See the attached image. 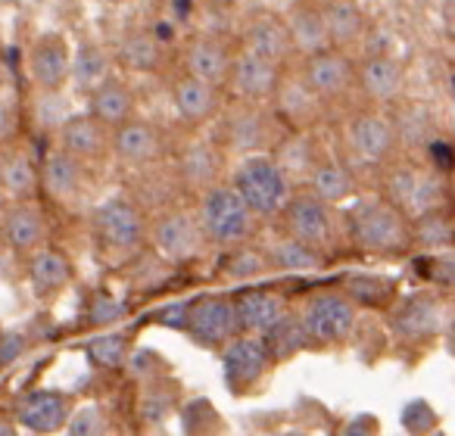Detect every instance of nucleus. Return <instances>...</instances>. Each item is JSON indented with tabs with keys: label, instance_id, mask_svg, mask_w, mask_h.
I'll return each mask as SVG.
<instances>
[{
	"label": "nucleus",
	"instance_id": "obj_1",
	"mask_svg": "<svg viewBox=\"0 0 455 436\" xmlns=\"http://www.w3.org/2000/svg\"><path fill=\"white\" fill-rule=\"evenodd\" d=\"M347 243L368 256H396L411 247L409 218L384 196H362L343 212Z\"/></svg>",
	"mask_w": 455,
	"mask_h": 436
},
{
	"label": "nucleus",
	"instance_id": "obj_2",
	"mask_svg": "<svg viewBox=\"0 0 455 436\" xmlns=\"http://www.w3.org/2000/svg\"><path fill=\"white\" fill-rule=\"evenodd\" d=\"M194 212L209 247H219V250L243 247L259 231V218L243 202V196L231 187V181H219L215 187L203 190Z\"/></svg>",
	"mask_w": 455,
	"mask_h": 436
},
{
	"label": "nucleus",
	"instance_id": "obj_3",
	"mask_svg": "<svg viewBox=\"0 0 455 436\" xmlns=\"http://www.w3.org/2000/svg\"><path fill=\"white\" fill-rule=\"evenodd\" d=\"M281 234H291L297 241L315 247L318 253L328 256L331 250L337 253V247L347 243V228H343V215L337 212V206L324 202L322 196H315L309 187H297L287 200V206L278 215Z\"/></svg>",
	"mask_w": 455,
	"mask_h": 436
},
{
	"label": "nucleus",
	"instance_id": "obj_4",
	"mask_svg": "<svg viewBox=\"0 0 455 436\" xmlns=\"http://www.w3.org/2000/svg\"><path fill=\"white\" fill-rule=\"evenodd\" d=\"M231 187L243 196V202L253 209V215L259 222L278 218L281 209L291 200V194L297 190L272 153L243 156L241 163L235 165V171H231Z\"/></svg>",
	"mask_w": 455,
	"mask_h": 436
},
{
	"label": "nucleus",
	"instance_id": "obj_5",
	"mask_svg": "<svg viewBox=\"0 0 455 436\" xmlns=\"http://www.w3.org/2000/svg\"><path fill=\"white\" fill-rule=\"evenodd\" d=\"M219 119V147L237 156H256V153L275 150L284 134V125L266 103L235 100V107L221 109Z\"/></svg>",
	"mask_w": 455,
	"mask_h": 436
},
{
	"label": "nucleus",
	"instance_id": "obj_6",
	"mask_svg": "<svg viewBox=\"0 0 455 436\" xmlns=\"http://www.w3.org/2000/svg\"><path fill=\"white\" fill-rule=\"evenodd\" d=\"M446 175H440L434 165L396 163L384 175V200H390L409 222L436 209H446Z\"/></svg>",
	"mask_w": 455,
	"mask_h": 436
},
{
	"label": "nucleus",
	"instance_id": "obj_7",
	"mask_svg": "<svg viewBox=\"0 0 455 436\" xmlns=\"http://www.w3.org/2000/svg\"><path fill=\"white\" fill-rule=\"evenodd\" d=\"M94 234L107 253L134 256L150 237V222L132 196H109L94 212Z\"/></svg>",
	"mask_w": 455,
	"mask_h": 436
},
{
	"label": "nucleus",
	"instance_id": "obj_8",
	"mask_svg": "<svg viewBox=\"0 0 455 436\" xmlns=\"http://www.w3.org/2000/svg\"><path fill=\"white\" fill-rule=\"evenodd\" d=\"M312 346H343L359 328V309L343 290H322L299 309Z\"/></svg>",
	"mask_w": 455,
	"mask_h": 436
},
{
	"label": "nucleus",
	"instance_id": "obj_9",
	"mask_svg": "<svg viewBox=\"0 0 455 436\" xmlns=\"http://www.w3.org/2000/svg\"><path fill=\"white\" fill-rule=\"evenodd\" d=\"M150 243L153 253L169 266H188V262L200 259L203 250L209 247L206 234H203L196 212L190 209H169L150 225Z\"/></svg>",
	"mask_w": 455,
	"mask_h": 436
},
{
	"label": "nucleus",
	"instance_id": "obj_10",
	"mask_svg": "<svg viewBox=\"0 0 455 436\" xmlns=\"http://www.w3.org/2000/svg\"><path fill=\"white\" fill-rule=\"evenodd\" d=\"M449 321V312L434 293H411V297H396L390 305V334L403 346H424V343L443 337Z\"/></svg>",
	"mask_w": 455,
	"mask_h": 436
},
{
	"label": "nucleus",
	"instance_id": "obj_11",
	"mask_svg": "<svg viewBox=\"0 0 455 436\" xmlns=\"http://www.w3.org/2000/svg\"><path fill=\"white\" fill-rule=\"evenodd\" d=\"M272 371V359L256 334H237L235 340H228L221 346V374H225V386L235 396H247L266 380Z\"/></svg>",
	"mask_w": 455,
	"mask_h": 436
},
{
	"label": "nucleus",
	"instance_id": "obj_12",
	"mask_svg": "<svg viewBox=\"0 0 455 436\" xmlns=\"http://www.w3.org/2000/svg\"><path fill=\"white\" fill-rule=\"evenodd\" d=\"M184 334L200 349H221L228 340L241 334L235 299L231 297H200L188 305V324Z\"/></svg>",
	"mask_w": 455,
	"mask_h": 436
},
{
	"label": "nucleus",
	"instance_id": "obj_13",
	"mask_svg": "<svg viewBox=\"0 0 455 436\" xmlns=\"http://www.w3.org/2000/svg\"><path fill=\"white\" fill-rule=\"evenodd\" d=\"M347 144L362 163H390L396 153V128L384 109H359L347 122Z\"/></svg>",
	"mask_w": 455,
	"mask_h": 436
},
{
	"label": "nucleus",
	"instance_id": "obj_14",
	"mask_svg": "<svg viewBox=\"0 0 455 436\" xmlns=\"http://www.w3.org/2000/svg\"><path fill=\"white\" fill-rule=\"evenodd\" d=\"M272 103L275 115L281 119V125H287V131H309L322 119L324 107V100L303 82L299 72H281Z\"/></svg>",
	"mask_w": 455,
	"mask_h": 436
},
{
	"label": "nucleus",
	"instance_id": "obj_15",
	"mask_svg": "<svg viewBox=\"0 0 455 436\" xmlns=\"http://www.w3.org/2000/svg\"><path fill=\"white\" fill-rule=\"evenodd\" d=\"M72 72V47L60 32H44L28 47V78L38 91H66Z\"/></svg>",
	"mask_w": 455,
	"mask_h": 436
},
{
	"label": "nucleus",
	"instance_id": "obj_16",
	"mask_svg": "<svg viewBox=\"0 0 455 436\" xmlns=\"http://www.w3.org/2000/svg\"><path fill=\"white\" fill-rule=\"evenodd\" d=\"M303 82L322 97L324 103L343 97L349 88L355 84V66L353 59L347 57L337 47H328V51H318L303 57V69H299Z\"/></svg>",
	"mask_w": 455,
	"mask_h": 436
},
{
	"label": "nucleus",
	"instance_id": "obj_17",
	"mask_svg": "<svg viewBox=\"0 0 455 436\" xmlns=\"http://www.w3.org/2000/svg\"><path fill=\"white\" fill-rule=\"evenodd\" d=\"M72 396L63 390H32L22 396L20 408H16V424L22 430L38 436H53L66 430L72 417Z\"/></svg>",
	"mask_w": 455,
	"mask_h": 436
},
{
	"label": "nucleus",
	"instance_id": "obj_18",
	"mask_svg": "<svg viewBox=\"0 0 455 436\" xmlns=\"http://www.w3.org/2000/svg\"><path fill=\"white\" fill-rule=\"evenodd\" d=\"M281 72H284V66L272 63V59L259 57V53L247 51V47H241V51L235 53V59H231L228 84L235 88V94L241 97V100L268 103L275 88H278Z\"/></svg>",
	"mask_w": 455,
	"mask_h": 436
},
{
	"label": "nucleus",
	"instance_id": "obj_19",
	"mask_svg": "<svg viewBox=\"0 0 455 436\" xmlns=\"http://www.w3.org/2000/svg\"><path fill=\"white\" fill-rule=\"evenodd\" d=\"M165 144L163 134L150 125V122L128 119L109 131V153L128 169H147V165L159 163Z\"/></svg>",
	"mask_w": 455,
	"mask_h": 436
},
{
	"label": "nucleus",
	"instance_id": "obj_20",
	"mask_svg": "<svg viewBox=\"0 0 455 436\" xmlns=\"http://www.w3.org/2000/svg\"><path fill=\"white\" fill-rule=\"evenodd\" d=\"M109 131L103 122H97L91 113H72L69 119L60 125V150H66L69 156H76L78 163H100L109 153Z\"/></svg>",
	"mask_w": 455,
	"mask_h": 436
},
{
	"label": "nucleus",
	"instance_id": "obj_21",
	"mask_svg": "<svg viewBox=\"0 0 455 436\" xmlns=\"http://www.w3.org/2000/svg\"><path fill=\"white\" fill-rule=\"evenodd\" d=\"M231 59L235 53L228 51V44L215 35H194L184 47V66L188 75L209 82L215 88H225L228 75H231Z\"/></svg>",
	"mask_w": 455,
	"mask_h": 436
},
{
	"label": "nucleus",
	"instance_id": "obj_22",
	"mask_svg": "<svg viewBox=\"0 0 455 436\" xmlns=\"http://www.w3.org/2000/svg\"><path fill=\"white\" fill-rule=\"evenodd\" d=\"M221 169H225V159H221V147L209 144V140H194V144H184L175 156V171L181 178V184H188L190 190L203 194V190L215 187L221 181Z\"/></svg>",
	"mask_w": 455,
	"mask_h": 436
},
{
	"label": "nucleus",
	"instance_id": "obj_23",
	"mask_svg": "<svg viewBox=\"0 0 455 436\" xmlns=\"http://www.w3.org/2000/svg\"><path fill=\"white\" fill-rule=\"evenodd\" d=\"M26 281L38 299H53L72 284V262L63 250L57 247H38L28 253L26 262Z\"/></svg>",
	"mask_w": 455,
	"mask_h": 436
},
{
	"label": "nucleus",
	"instance_id": "obj_24",
	"mask_svg": "<svg viewBox=\"0 0 455 436\" xmlns=\"http://www.w3.org/2000/svg\"><path fill=\"white\" fill-rule=\"evenodd\" d=\"M0 237L16 256H28L47 243V218L35 202H16L7 206V215L0 222Z\"/></svg>",
	"mask_w": 455,
	"mask_h": 436
},
{
	"label": "nucleus",
	"instance_id": "obj_25",
	"mask_svg": "<svg viewBox=\"0 0 455 436\" xmlns=\"http://www.w3.org/2000/svg\"><path fill=\"white\" fill-rule=\"evenodd\" d=\"M172 103L181 122L188 125H206L221 113V88L200 82L194 75H181L172 84Z\"/></svg>",
	"mask_w": 455,
	"mask_h": 436
},
{
	"label": "nucleus",
	"instance_id": "obj_26",
	"mask_svg": "<svg viewBox=\"0 0 455 436\" xmlns=\"http://www.w3.org/2000/svg\"><path fill=\"white\" fill-rule=\"evenodd\" d=\"M243 47L278 66H287V59L297 53L293 51L291 32H287V22L275 13H256L247 22V28H243Z\"/></svg>",
	"mask_w": 455,
	"mask_h": 436
},
{
	"label": "nucleus",
	"instance_id": "obj_27",
	"mask_svg": "<svg viewBox=\"0 0 455 436\" xmlns=\"http://www.w3.org/2000/svg\"><path fill=\"white\" fill-rule=\"evenodd\" d=\"M355 82L362 84L368 100L374 103H393L403 97L405 88V69L399 59L387 57V53H374V57L362 59L359 72H355Z\"/></svg>",
	"mask_w": 455,
	"mask_h": 436
},
{
	"label": "nucleus",
	"instance_id": "obj_28",
	"mask_svg": "<svg viewBox=\"0 0 455 436\" xmlns=\"http://www.w3.org/2000/svg\"><path fill=\"white\" fill-rule=\"evenodd\" d=\"M235 312L241 334L262 337L287 312V299L275 290H243L235 297Z\"/></svg>",
	"mask_w": 455,
	"mask_h": 436
},
{
	"label": "nucleus",
	"instance_id": "obj_29",
	"mask_svg": "<svg viewBox=\"0 0 455 436\" xmlns=\"http://www.w3.org/2000/svg\"><path fill=\"white\" fill-rule=\"evenodd\" d=\"M134 109H138V97H134V91L122 78L109 75L107 82L97 84L88 94V113L107 128H116L122 122L134 119Z\"/></svg>",
	"mask_w": 455,
	"mask_h": 436
},
{
	"label": "nucleus",
	"instance_id": "obj_30",
	"mask_svg": "<svg viewBox=\"0 0 455 436\" xmlns=\"http://www.w3.org/2000/svg\"><path fill=\"white\" fill-rule=\"evenodd\" d=\"M272 156L278 159V165L287 171V178H291L293 187H297V184L309 181L312 169H315L324 153L318 150L315 138H312L309 131H287V134H281V140L275 144Z\"/></svg>",
	"mask_w": 455,
	"mask_h": 436
},
{
	"label": "nucleus",
	"instance_id": "obj_31",
	"mask_svg": "<svg viewBox=\"0 0 455 436\" xmlns=\"http://www.w3.org/2000/svg\"><path fill=\"white\" fill-rule=\"evenodd\" d=\"M287 22V32H291L293 41V51L309 57V53L318 51H328L331 38H328V26H324V16H322V4H297L291 13L284 16Z\"/></svg>",
	"mask_w": 455,
	"mask_h": 436
},
{
	"label": "nucleus",
	"instance_id": "obj_32",
	"mask_svg": "<svg viewBox=\"0 0 455 436\" xmlns=\"http://www.w3.org/2000/svg\"><path fill=\"white\" fill-rule=\"evenodd\" d=\"M38 171H41V187L60 202H72L84 187V163H78L66 150H53Z\"/></svg>",
	"mask_w": 455,
	"mask_h": 436
},
{
	"label": "nucleus",
	"instance_id": "obj_33",
	"mask_svg": "<svg viewBox=\"0 0 455 436\" xmlns=\"http://www.w3.org/2000/svg\"><path fill=\"white\" fill-rule=\"evenodd\" d=\"M266 259L272 272L281 274H306V272H318V268L328 266V256L318 253L315 247L297 241L291 234H281L278 241H272L266 247Z\"/></svg>",
	"mask_w": 455,
	"mask_h": 436
},
{
	"label": "nucleus",
	"instance_id": "obj_34",
	"mask_svg": "<svg viewBox=\"0 0 455 436\" xmlns=\"http://www.w3.org/2000/svg\"><path fill=\"white\" fill-rule=\"evenodd\" d=\"M322 16H324V26H328L331 47H337V51H347V47L359 44L368 28L365 13H362V7L355 0H324Z\"/></svg>",
	"mask_w": 455,
	"mask_h": 436
},
{
	"label": "nucleus",
	"instance_id": "obj_35",
	"mask_svg": "<svg viewBox=\"0 0 455 436\" xmlns=\"http://www.w3.org/2000/svg\"><path fill=\"white\" fill-rule=\"evenodd\" d=\"M262 343H266L272 365H284V361L297 359L299 353H306V349L312 346L303 318H299V312H293V309H287L284 315L262 334Z\"/></svg>",
	"mask_w": 455,
	"mask_h": 436
},
{
	"label": "nucleus",
	"instance_id": "obj_36",
	"mask_svg": "<svg viewBox=\"0 0 455 436\" xmlns=\"http://www.w3.org/2000/svg\"><path fill=\"white\" fill-rule=\"evenodd\" d=\"M309 190L315 196H322L324 202H331V206H340V202L353 200L355 194V175L353 169H349L343 159L337 156H322L318 159V165L312 169L309 175Z\"/></svg>",
	"mask_w": 455,
	"mask_h": 436
},
{
	"label": "nucleus",
	"instance_id": "obj_37",
	"mask_svg": "<svg viewBox=\"0 0 455 436\" xmlns=\"http://www.w3.org/2000/svg\"><path fill=\"white\" fill-rule=\"evenodd\" d=\"M396 128V144L405 150H427L430 140H436V119L424 103H403L396 113H390Z\"/></svg>",
	"mask_w": 455,
	"mask_h": 436
},
{
	"label": "nucleus",
	"instance_id": "obj_38",
	"mask_svg": "<svg viewBox=\"0 0 455 436\" xmlns=\"http://www.w3.org/2000/svg\"><path fill=\"white\" fill-rule=\"evenodd\" d=\"M340 290L347 293L355 309H390L396 303V281L384 278V274H347Z\"/></svg>",
	"mask_w": 455,
	"mask_h": 436
},
{
	"label": "nucleus",
	"instance_id": "obj_39",
	"mask_svg": "<svg viewBox=\"0 0 455 436\" xmlns=\"http://www.w3.org/2000/svg\"><path fill=\"white\" fill-rule=\"evenodd\" d=\"M109 53L103 51L97 41H82V44L72 51V72L69 82L76 84L78 91L91 94L97 84H103L109 78Z\"/></svg>",
	"mask_w": 455,
	"mask_h": 436
},
{
	"label": "nucleus",
	"instance_id": "obj_40",
	"mask_svg": "<svg viewBox=\"0 0 455 436\" xmlns=\"http://www.w3.org/2000/svg\"><path fill=\"white\" fill-rule=\"evenodd\" d=\"M409 237L411 247L424 250V253H440V250H449L455 243V222L449 218L446 209H436V212H427L409 222Z\"/></svg>",
	"mask_w": 455,
	"mask_h": 436
},
{
	"label": "nucleus",
	"instance_id": "obj_41",
	"mask_svg": "<svg viewBox=\"0 0 455 436\" xmlns=\"http://www.w3.org/2000/svg\"><path fill=\"white\" fill-rule=\"evenodd\" d=\"M116 59H119L128 72H156L159 63H163V44H159L150 32L138 28V32H128L125 38L119 41Z\"/></svg>",
	"mask_w": 455,
	"mask_h": 436
},
{
	"label": "nucleus",
	"instance_id": "obj_42",
	"mask_svg": "<svg viewBox=\"0 0 455 436\" xmlns=\"http://www.w3.org/2000/svg\"><path fill=\"white\" fill-rule=\"evenodd\" d=\"M41 171L35 169V163L26 153H7L0 156V190L16 200H28L38 190Z\"/></svg>",
	"mask_w": 455,
	"mask_h": 436
},
{
	"label": "nucleus",
	"instance_id": "obj_43",
	"mask_svg": "<svg viewBox=\"0 0 455 436\" xmlns=\"http://www.w3.org/2000/svg\"><path fill=\"white\" fill-rule=\"evenodd\" d=\"M268 259H266V250H256L250 243L235 250H225V259H221V274L231 281H253L268 274Z\"/></svg>",
	"mask_w": 455,
	"mask_h": 436
},
{
	"label": "nucleus",
	"instance_id": "obj_44",
	"mask_svg": "<svg viewBox=\"0 0 455 436\" xmlns=\"http://www.w3.org/2000/svg\"><path fill=\"white\" fill-rule=\"evenodd\" d=\"M128 353H132V343L119 330H107V334H97L88 343V359L91 365L103 368V371H116V368H125Z\"/></svg>",
	"mask_w": 455,
	"mask_h": 436
},
{
	"label": "nucleus",
	"instance_id": "obj_45",
	"mask_svg": "<svg viewBox=\"0 0 455 436\" xmlns=\"http://www.w3.org/2000/svg\"><path fill=\"white\" fill-rule=\"evenodd\" d=\"M181 430L184 436H219L225 427H221V415L215 411L212 402L190 399L181 408Z\"/></svg>",
	"mask_w": 455,
	"mask_h": 436
},
{
	"label": "nucleus",
	"instance_id": "obj_46",
	"mask_svg": "<svg viewBox=\"0 0 455 436\" xmlns=\"http://www.w3.org/2000/svg\"><path fill=\"white\" fill-rule=\"evenodd\" d=\"M175 384H169V380L156 377V380H147L144 386V399H140V415H144L147 424H163L165 417L172 415V408H175Z\"/></svg>",
	"mask_w": 455,
	"mask_h": 436
},
{
	"label": "nucleus",
	"instance_id": "obj_47",
	"mask_svg": "<svg viewBox=\"0 0 455 436\" xmlns=\"http://www.w3.org/2000/svg\"><path fill=\"white\" fill-rule=\"evenodd\" d=\"M399 424L405 436H430L434 430H440V411L427 399H409L399 411Z\"/></svg>",
	"mask_w": 455,
	"mask_h": 436
},
{
	"label": "nucleus",
	"instance_id": "obj_48",
	"mask_svg": "<svg viewBox=\"0 0 455 436\" xmlns=\"http://www.w3.org/2000/svg\"><path fill=\"white\" fill-rule=\"evenodd\" d=\"M72 115L69 100L63 97V91H38V100H35V122L41 128H57L63 125Z\"/></svg>",
	"mask_w": 455,
	"mask_h": 436
},
{
	"label": "nucleus",
	"instance_id": "obj_49",
	"mask_svg": "<svg viewBox=\"0 0 455 436\" xmlns=\"http://www.w3.org/2000/svg\"><path fill=\"white\" fill-rule=\"evenodd\" d=\"M84 315H88L91 328H113V324H119L128 315V305L119 297H113V293H94L88 299V312Z\"/></svg>",
	"mask_w": 455,
	"mask_h": 436
},
{
	"label": "nucleus",
	"instance_id": "obj_50",
	"mask_svg": "<svg viewBox=\"0 0 455 436\" xmlns=\"http://www.w3.org/2000/svg\"><path fill=\"white\" fill-rule=\"evenodd\" d=\"M66 436H107V415L97 405L76 408L66 424Z\"/></svg>",
	"mask_w": 455,
	"mask_h": 436
},
{
	"label": "nucleus",
	"instance_id": "obj_51",
	"mask_svg": "<svg viewBox=\"0 0 455 436\" xmlns=\"http://www.w3.org/2000/svg\"><path fill=\"white\" fill-rule=\"evenodd\" d=\"M125 368L132 371V377H138V380H156V377H163V368H165V361L159 359L153 349H132L128 353V361H125Z\"/></svg>",
	"mask_w": 455,
	"mask_h": 436
},
{
	"label": "nucleus",
	"instance_id": "obj_52",
	"mask_svg": "<svg viewBox=\"0 0 455 436\" xmlns=\"http://www.w3.org/2000/svg\"><path fill=\"white\" fill-rule=\"evenodd\" d=\"M28 346H32V340H28L26 330H16V328L0 330V368L16 365L28 353Z\"/></svg>",
	"mask_w": 455,
	"mask_h": 436
},
{
	"label": "nucleus",
	"instance_id": "obj_53",
	"mask_svg": "<svg viewBox=\"0 0 455 436\" xmlns=\"http://www.w3.org/2000/svg\"><path fill=\"white\" fill-rule=\"evenodd\" d=\"M424 272H427V278L434 281V284L455 290V250H449V253H434L427 259V266H424Z\"/></svg>",
	"mask_w": 455,
	"mask_h": 436
},
{
	"label": "nucleus",
	"instance_id": "obj_54",
	"mask_svg": "<svg viewBox=\"0 0 455 436\" xmlns=\"http://www.w3.org/2000/svg\"><path fill=\"white\" fill-rule=\"evenodd\" d=\"M340 436H380V424H378V417L365 411V415L349 417V421L343 424Z\"/></svg>",
	"mask_w": 455,
	"mask_h": 436
},
{
	"label": "nucleus",
	"instance_id": "obj_55",
	"mask_svg": "<svg viewBox=\"0 0 455 436\" xmlns=\"http://www.w3.org/2000/svg\"><path fill=\"white\" fill-rule=\"evenodd\" d=\"M188 305L190 303H169V305H163V309L156 312V324H163V328H172V330H184V324H188Z\"/></svg>",
	"mask_w": 455,
	"mask_h": 436
},
{
	"label": "nucleus",
	"instance_id": "obj_56",
	"mask_svg": "<svg viewBox=\"0 0 455 436\" xmlns=\"http://www.w3.org/2000/svg\"><path fill=\"white\" fill-rule=\"evenodd\" d=\"M16 134V109L0 97V147Z\"/></svg>",
	"mask_w": 455,
	"mask_h": 436
},
{
	"label": "nucleus",
	"instance_id": "obj_57",
	"mask_svg": "<svg viewBox=\"0 0 455 436\" xmlns=\"http://www.w3.org/2000/svg\"><path fill=\"white\" fill-rule=\"evenodd\" d=\"M16 272V253L0 241V281H10Z\"/></svg>",
	"mask_w": 455,
	"mask_h": 436
},
{
	"label": "nucleus",
	"instance_id": "obj_58",
	"mask_svg": "<svg viewBox=\"0 0 455 436\" xmlns=\"http://www.w3.org/2000/svg\"><path fill=\"white\" fill-rule=\"evenodd\" d=\"M443 340H446L449 353L455 355V315H449V321H446V330H443Z\"/></svg>",
	"mask_w": 455,
	"mask_h": 436
},
{
	"label": "nucleus",
	"instance_id": "obj_59",
	"mask_svg": "<svg viewBox=\"0 0 455 436\" xmlns=\"http://www.w3.org/2000/svg\"><path fill=\"white\" fill-rule=\"evenodd\" d=\"M0 436H20V430H16V424H10V421L0 417Z\"/></svg>",
	"mask_w": 455,
	"mask_h": 436
},
{
	"label": "nucleus",
	"instance_id": "obj_60",
	"mask_svg": "<svg viewBox=\"0 0 455 436\" xmlns=\"http://www.w3.org/2000/svg\"><path fill=\"white\" fill-rule=\"evenodd\" d=\"M278 436H309V433H303V430H284V433H278Z\"/></svg>",
	"mask_w": 455,
	"mask_h": 436
},
{
	"label": "nucleus",
	"instance_id": "obj_61",
	"mask_svg": "<svg viewBox=\"0 0 455 436\" xmlns=\"http://www.w3.org/2000/svg\"><path fill=\"white\" fill-rule=\"evenodd\" d=\"M4 215H7V202H4V194H0V222H4Z\"/></svg>",
	"mask_w": 455,
	"mask_h": 436
},
{
	"label": "nucleus",
	"instance_id": "obj_62",
	"mask_svg": "<svg viewBox=\"0 0 455 436\" xmlns=\"http://www.w3.org/2000/svg\"><path fill=\"white\" fill-rule=\"evenodd\" d=\"M430 436H446V433H443V430H434V433H430Z\"/></svg>",
	"mask_w": 455,
	"mask_h": 436
}]
</instances>
